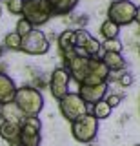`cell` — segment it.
<instances>
[{"instance_id":"4","label":"cell","mask_w":140,"mask_h":146,"mask_svg":"<svg viewBox=\"0 0 140 146\" xmlns=\"http://www.w3.org/2000/svg\"><path fill=\"white\" fill-rule=\"evenodd\" d=\"M98 122L100 121L89 111L84 117H80L75 122H71V133H73V137L78 143L87 144L91 141H95V137L98 133Z\"/></svg>"},{"instance_id":"13","label":"cell","mask_w":140,"mask_h":146,"mask_svg":"<svg viewBox=\"0 0 140 146\" xmlns=\"http://www.w3.org/2000/svg\"><path fill=\"white\" fill-rule=\"evenodd\" d=\"M0 119L2 121H7V122H16V124H22L24 122L26 115L18 110L15 102H6V104H0Z\"/></svg>"},{"instance_id":"6","label":"cell","mask_w":140,"mask_h":146,"mask_svg":"<svg viewBox=\"0 0 140 146\" xmlns=\"http://www.w3.org/2000/svg\"><path fill=\"white\" fill-rule=\"evenodd\" d=\"M20 51H24L26 55H46L49 51V40L44 35V31H40L38 27H35L31 33H28L26 36H22V46Z\"/></svg>"},{"instance_id":"25","label":"cell","mask_w":140,"mask_h":146,"mask_svg":"<svg viewBox=\"0 0 140 146\" xmlns=\"http://www.w3.org/2000/svg\"><path fill=\"white\" fill-rule=\"evenodd\" d=\"M135 22L140 26V6H137V15H135Z\"/></svg>"},{"instance_id":"16","label":"cell","mask_w":140,"mask_h":146,"mask_svg":"<svg viewBox=\"0 0 140 146\" xmlns=\"http://www.w3.org/2000/svg\"><path fill=\"white\" fill-rule=\"evenodd\" d=\"M75 36H76L75 29L62 31L60 36H58V40H57L58 49H60V51H66V49H69V48H75Z\"/></svg>"},{"instance_id":"21","label":"cell","mask_w":140,"mask_h":146,"mask_svg":"<svg viewBox=\"0 0 140 146\" xmlns=\"http://www.w3.org/2000/svg\"><path fill=\"white\" fill-rule=\"evenodd\" d=\"M33 29H35V27L31 26V24H29L28 20H26L24 17H22L18 22H16V27H15V31H16V33H18L20 36H26L28 33H31V31H33Z\"/></svg>"},{"instance_id":"5","label":"cell","mask_w":140,"mask_h":146,"mask_svg":"<svg viewBox=\"0 0 140 146\" xmlns=\"http://www.w3.org/2000/svg\"><path fill=\"white\" fill-rule=\"evenodd\" d=\"M135 15H137V6L131 0H113L107 7V18L118 27L135 22Z\"/></svg>"},{"instance_id":"20","label":"cell","mask_w":140,"mask_h":146,"mask_svg":"<svg viewBox=\"0 0 140 146\" xmlns=\"http://www.w3.org/2000/svg\"><path fill=\"white\" fill-rule=\"evenodd\" d=\"M102 51H109V53H122V42H120L118 38L104 40V42H102Z\"/></svg>"},{"instance_id":"9","label":"cell","mask_w":140,"mask_h":146,"mask_svg":"<svg viewBox=\"0 0 140 146\" xmlns=\"http://www.w3.org/2000/svg\"><path fill=\"white\" fill-rule=\"evenodd\" d=\"M69 73L66 68H55L51 73V80H49V90H51L53 99L60 100L62 97H66L69 93Z\"/></svg>"},{"instance_id":"17","label":"cell","mask_w":140,"mask_h":146,"mask_svg":"<svg viewBox=\"0 0 140 146\" xmlns=\"http://www.w3.org/2000/svg\"><path fill=\"white\" fill-rule=\"evenodd\" d=\"M118 29L120 27L115 24V22H111L109 18L107 20H104L100 24V35L104 36V40H111V38H118Z\"/></svg>"},{"instance_id":"10","label":"cell","mask_w":140,"mask_h":146,"mask_svg":"<svg viewBox=\"0 0 140 146\" xmlns=\"http://www.w3.org/2000/svg\"><path fill=\"white\" fill-rule=\"evenodd\" d=\"M76 93L80 95V97L84 99V102L87 104H97L100 102V100L106 99L107 95V82H102V84H82L78 86V91Z\"/></svg>"},{"instance_id":"26","label":"cell","mask_w":140,"mask_h":146,"mask_svg":"<svg viewBox=\"0 0 140 146\" xmlns=\"http://www.w3.org/2000/svg\"><path fill=\"white\" fill-rule=\"evenodd\" d=\"M4 49H6V48H4V46L0 44V57H2V55H4Z\"/></svg>"},{"instance_id":"2","label":"cell","mask_w":140,"mask_h":146,"mask_svg":"<svg viewBox=\"0 0 140 146\" xmlns=\"http://www.w3.org/2000/svg\"><path fill=\"white\" fill-rule=\"evenodd\" d=\"M22 17L33 27H38V26L46 24L49 18L55 17V15H53V9H51L47 0H24Z\"/></svg>"},{"instance_id":"3","label":"cell","mask_w":140,"mask_h":146,"mask_svg":"<svg viewBox=\"0 0 140 146\" xmlns=\"http://www.w3.org/2000/svg\"><path fill=\"white\" fill-rule=\"evenodd\" d=\"M58 110L67 122H75L76 119L89 113V106L84 102V99L78 93H71V91L58 100Z\"/></svg>"},{"instance_id":"7","label":"cell","mask_w":140,"mask_h":146,"mask_svg":"<svg viewBox=\"0 0 140 146\" xmlns=\"http://www.w3.org/2000/svg\"><path fill=\"white\" fill-rule=\"evenodd\" d=\"M42 122L38 117H26L20 124V146H40L42 143Z\"/></svg>"},{"instance_id":"11","label":"cell","mask_w":140,"mask_h":146,"mask_svg":"<svg viewBox=\"0 0 140 146\" xmlns=\"http://www.w3.org/2000/svg\"><path fill=\"white\" fill-rule=\"evenodd\" d=\"M0 137L7 141L11 146H20V124L16 122H0Z\"/></svg>"},{"instance_id":"1","label":"cell","mask_w":140,"mask_h":146,"mask_svg":"<svg viewBox=\"0 0 140 146\" xmlns=\"http://www.w3.org/2000/svg\"><path fill=\"white\" fill-rule=\"evenodd\" d=\"M13 102L18 106V110L26 117H38L44 110V97L42 93L33 86H22L16 88Z\"/></svg>"},{"instance_id":"15","label":"cell","mask_w":140,"mask_h":146,"mask_svg":"<svg viewBox=\"0 0 140 146\" xmlns=\"http://www.w3.org/2000/svg\"><path fill=\"white\" fill-rule=\"evenodd\" d=\"M49 6L53 9V15L55 17H64V15H69L71 11L76 7L78 0H47Z\"/></svg>"},{"instance_id":"29","label":"cell","mask_w":140,"mask_h":146,"mask_svg":"<svg viewBox=\"0 0 140 146\" xmlns=\"http://www.w3.org/2000/svg\"><path fill=\"white\" fill-rule=\"evenodd\" d=\"M135 146H140V144H135Z\"/></svg>"},{"instance_id":"14","label":"cell","mask_w":140,"mask_h":146,"mask_svg":"<svg viewBox=\"0 0 140 146\" xmlns=\"http://www.w3.org/2000/svg\"><path fill=\"white\" fill-rule=\"evenodd\" d=\"M102 62L106 64V68L109 71H122L126 70V58L122 57V53H109V51H104L102 53Z\"/></svg>"},{"instance_id":"24","label":"cell","mask_w":140,"mask_h":146,"mask_svg":"<svg viewBox=\"0 0 140 146\" xmlns=\"http://www.w3.org/2000/svg\"><path fill=\"white\" fill-rule=\"evenodd\" d=\"M131 82H133V77H131L129 73H124V75L120 77V84H122V86H129Z\"/></svg>"},{"instance_id":"23","label":"cell","mask_w":140,"mask_h":146,"mask_svg":"<svg viewBox=\"0 0 140 146\" xmlns=\"http://www.w3.org/2000/svg\"><path fill=\"white\" fill-rule=\"evenodd\" d=\"M120 100H122V97H120V95H109V97L106 99V102L109 104L111 108H116V106L120 104Z\"/></svg>"},{"instance_id":"19","label":"cell","mask_w":140,"mask_h":146,"mask_svg":"<svg viewBox=\"0 0 140 146\" xmlns=\"http://www.w3.org/2000/svg\"><path fill=\"white\" fill-rule=\"evenodd\" d=\"M111 110H113V108L106 102V99H104V100H100V102L93 104V111H91V113L98 119V121H102V119H107V117L111 115Z\"/></svg>"},{"instance_id":"18","label":"cell","mask_w":140,"mask_h":146,"mask_svg":"<svg viewBox=\"0 0 140 146\" xmlns=\"http://www.w3.org/2000/svg\"><path fill=\"white\" fill-rule=\"evenodd\" d=\"M4 48L11 49V51H20V46H22V36L16 33V31H11L4 36Z\"/></svg>"},{"instance_id":"30","label":"cell","mask_w":140,"mask_h":146,"mask_svg":"<svg viewBox=\"0 0 140 146\" xmlns=\"http://www.w3.org/2000/svg\"><path fill=\"white\" fill-rule=\"evenodd\" d=\"M138 53H140V51H138Z\"/></svg>"},{"instance_id":"27","label":"cell","mask_w":140,"mask_h":146,"mask_svg":"<svg viewBox=\"0 0 140 146\" xmlns=\"http://www.w3.org/2000/svg\"><path fill=\"white\" fill-rule=\"evenodd\" d=\"M7 2H11V0H0V4H7Z\"/></svg>"},{"instance_id":"22","label":"cell","mask_w":140,"mask_h":146,"mask_svg":"<svg viewBox=\"0 0 140 146\" xmlns=\"http://www.w3.org/2000/svg\"><path fill=\"white\" fill-rule=\"evenodd\" d=\"M7 11L11 15H22V9H24V0H11V2L6 4Z\"/></svg>"},{"instance_id":"28","label":"cell","mask_w":140,"mask_h":146,"mask_svg":"<svg viewBox=\"0 0 140 146\" xmlns=\"http://www.w3.org/2000/svg\"><path fill=\"white\" fill-rule=\"evenodd\" d=\"M0 17H2V4H0Z\"/></svg>"},{"instance_id":"12","label":"cell","mask_w":140,"mask_h":146,"mask_svg":"<svg viewBox=\"0 0 140 146\" xmlns=\"http://www.w3.org/2000/svg\"><path fill=\"white\" fill-rule=\"evenodd\" d=\"M16 93V84L9 75L0 71V104L11 102Z\"/></svg>"},{"instance_id":"8","label":"cell","mask_w":140,"mask_h":146,"mask_svg":"<svg viewBox=\"0 0 140 146\" xmlns=\"http://www.w3.org/2000/svg\"><path fill=\"white\" fill-rule=\"evenodd\" d=\"M75 48L78 49V53L85 55V57H98L102 49V44L95 38L93 35H89L85 29H75Z\"/></svg>"}]
</instances>
